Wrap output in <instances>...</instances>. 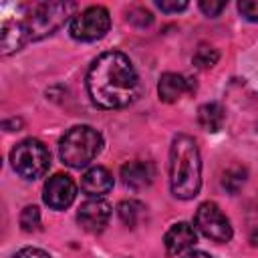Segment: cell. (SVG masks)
I'll list each match as a JSON object with an SVG mask.
<instances>
[{
	"instance_id": "1",
	"label": "cell",
	"mask_w": 258,
	"mask_h": 258,
	"mask_svg": "<svg viewBox=\"0 0 258 258\" xmlns=\"http://www.w3.org/2000/svg\"><path fill=\"white\" fill-rule=\"evenodd\" d=\"M87 93L103 109H121L139 95V77L127 54L107 50L99 54L87 73Z\"/></svg>"
},
{
	"instance_id": "2",
	"label": "cell",
	"mask_w": 258,
	"mask_h": 258,
	"mask_svg": "<svg viewBox=\"0 0 258 258\" xmlns=\"http://www.w3.org/2000/svg\"><path fill=\"white\" fill-rule=\"evenodd\" d=\"M77 8L75 2H40L24 8V18L4 20L0 32L2 54L20 50L26 42L38 40L46 34H52L64 24V20Z\"/></svg>"
},
{
	"instance_id": "3",
	"label": "cell",
	"mask_w": 258,
	"mask_h": 258,
	"mask_svg": "<svg viewBox=\"0 0 258 258\" xmlns=\"http://www.w3.org/2000/svg\"><path fill=\"white\" fill-rule=\"evenodd\" d=\"M169 187L177 200H191L202 187V157L189 135H175L169 149Z\"/></svg>"
},
{
	"instance_id": "4",
	"label": "cell",
	"mask_w": 258,
	"mask_h": 258,
	"mask_svg": "<svg viewBox=\"0 0 258 258\" xmlns=\"http://www.w3.org/2000/svg\"><path fill=\"white\" fill-rule=\"evenodd\" d=\"M103 147V137L91 125L71 127L58 141V155L73 169L87 167Z\"/></svg>"
},
{
	"instance_id": "5",
	"label": "cell",
	"mask_w": 258,
	"mask_h": 258,
	"mask_svg": "<svg viewBox=\"0 0 258 258\" xmlns=\"http://www.w3.org/2000/svg\"><path fill=\"white\" fill-rule=\"evenodd\" d=\"M12 169L24 179H38L48 171L50 153L46 145L38 139H22L10 151Z\"/></svg>"
},
{
	"instance_id": "6",
	"label": "cell",
	"mask_w": 258,
	"mask_h": 258,
	"mask_svg": "<svg viewBox=\"0 0 258 258\" xmlns=\"http://www.w3.org/2000/svg\"><path fill=\"white\" fill-rule=\"evenodd\" d=\"M111 28V16L105 6H89L73 16L69 32L75 40L81 42H93L103 38Z\"/></svg>"
},
{
	"instance_id": "7",
	"label": "cell",
	"mask_w": 258,
	"mask_h": 258,
	"mask_svg": "<svg viewBox=\"0 0 258 258\" xmlns=\"http://www.w3.org/2000/svg\"><path fill=\"white\" fill-rule=\"evenodd\" d=\"M194 224L212 242L224 244V242H230L232 240V234L234 232H232L230 220L220 210V206L214 204V202H204V204L198 206L196 216H194Z\"/></svg>"
},
{
	"instance_id": "8",
	"label": "cell",
	"mask_w": 258,
	"mask_h": 258,
	"mask_svg": "<svg viewBox=\"0 0 258 258\" xmlns=\"http://www.w3.org/2000/svg\"><path fill=\"white\" fill-rule=\"evenodd\" d=\"M77 198V185L67 173H54L44 181L42 187V200L52 210H64L69 208Z\"/></svg>"
},
{
	"instance_id": "9",
	"label": "cell",
	"mask_w": 258,
	"mask_h": 258,
	"mask_svg": "<svg viewBox=\"0 0 258 258\" xmlns=\"http://www.w3.org/2000/svg\"><path fill=\"white\" fill-rule=\"evenodd\" d=\"M111 218V206L103 198H91L81 204L77 212V222L85 232L99 234L105 230Z\"/></svg>"
},
{
	"instance_id": "10",
	"label": "cell",
	"mask_w": 258,
	"mask_h": 258,
	"mask_svg": "<svg viewBox=\"0 0 258 258\" xmlns=\"http://www.w3.org/2000/svg\"><path fill=\"white\" fill-rule=\"evenodd\" d=\"M194 89H196L194 81L177 73H165L157 83V95L163 103H175L183 95L194 93Z\"/></svg>"
},
{
	"instance_id": "11",
	"label": "cell",
	"mask_w": 258,
	"mask_h": 258,
	"mask_svg": "<svg viewBox=\"0 0 258 258\" xmlns=\"http://www.w3.org/2000/svg\"><path fill=\"white\" fill-rule=\"evenodd\" d=\"M196 242H198L196 228H194L191 224H187V222H177V224H173V226L165 232V236H163V246H165L167 254H171V256L189 250Z\"/></svg>"
},
{
	"instance_id": "12",
	"label": "cell",
	"mask_w": 258,
	"mask_h": 258,
	"mask_svg": "<svg viewBox=\"0 0 258 258\" xmlns=\"http://www.w3.org/2000/svg\"><path fill=\"white\" fill-rule=\"evenodd\" d=\"M155 177V167L151 161H143V159H135V161H127L121 167V179L127 187L131 189H143L149 187L151 181Z\"/></svg>"
},
{
	"instance_id": "13",
	"label": "cell",
	"mask_w": 258,
	"mask_h": 258,
	"mask_svg": "<svg viewBox=\"0 0 258 258\" xmlns=\"http://www.w3.org/2000/svg\"><path fill=\"white\" fill-rule=\"evenodd\" d=\"M81 189L91 198H103L105 194H109L113 189V175L109 173L107 167L95 165L83 173Z\"/></svg>"
},
{
	"instance_id": "14",
	"label": "cell",
	"mask_w": 258,
	"mask_h": 258,
	"mask_svg": "<svg viewBox=\"0 0 258 258\" xmlns=\"http://www.w3.org/2000/svg\"><path fill=\"white\" fill-rule=\"evenodd\" d=\"M224 119H226V111L220 103L212 101V103H204L200 109H198V123L202 125V129L210 131V133H216L222 129L224 125Z\"/></svg>"
},
{
	"instance_id": "15",
	"label": "cell",
	"mask_w": 258,
	"mask_h": 258,
	"mask_svg": "<svg viewBox=\"0 0 258 258\" xmlns=\"http://www.w3.org/2000/svg\"><path fill=\"white\" fill-rule=\"evenodd\" d=\"M143 204L135 202V200H125L117 206V214L121 218V222L127 226V228H135L143 216Z\"/></svg>"
},
{
	"instance_id": "16",
	"label": "cell",
	"mask_w": 258,
	"mask_h": 258,
	"mask_svg": "<svg viewBox=\"0 0 258 258\" xmlns=\"http://www.w3.org/2000/svg\"><path fill=\"white\" fill-rule=\"evenodd\" d=\"M244 181H246V169L244 167H230L222 177V185L230 194H236L244 185Z\"/></svg>"
},
{
	"instance_id": "17",
	"label": "cell",
	"mask_w": 258,
	"mask_h": 258,
	"mask_svg": "<svg viewBox=\"0 0 258 258\" xmlns=\"http://www.w3.org/2000/svg\"><path fill=\"white\" fill-rule=\"evenodd\" d=\"M218 58H220V54H218L216 48L202 44V46H198V50L194 54V64L198 69H210V67H214L218 62Z\"/></svg>"
},
{
	"instance_id": "18",
	"label": "cell",
	"mask_w": 258,
	"mask_h": 258,
	"mask_svg": "<svg viewBox=\"0 0 258 258\" xmlns=\"http://www.w3.org/2000/svg\"><path fill=\"white\" fill-rule=\"evenodd\" d=\"M40 226V212L36 206H26L20 214V228L24 232H34Z\"/></svg>"
},
{
	"instance_id": "19",
	"label": "cell",
	"mask_w": 258,
	"mask_h": 258,
	"mask_svg": "<svg viewBox=\"0 0 258 258\" xmlns=\"http://www.w3.org/2000/svg\"><path fill=\"white\" fill-rule=\"evenodd\" d=\"M127 22H131V24L143 28V26H149V24L153 22V16H151L149 10L139 8V6H133V8L127 10Z\"/></svg>"
},
{
	"instance_id": "20",
	"label": "cell",
	"mask_w": 258,
	"mask_h": 258,
	"mask_svg": "<svg viewBox=\"0 0 258 258\" xmlns=\"http://www.w3.org/2000/svg\"><path fill=\"white\" fill-rule=\"evenodd\" d=\"M238 10L246 20L258 22V0H242L238 2Z\"/></svg>"
},
{
	"instance_id": "21",
	"label": "cell",
	"mask_w": 258,
	"mask_h": 258,
	"mask_svg": "<svg viewBox=\"0 0 258 258\" xmlns=\"http://www.w3.org/2000/svg\"><path fill=\"white\" fill-rule=\"evenodd\" d=\"M155 6L161 10V12H181L187 8V2L185 0H157Z\"/></svg>"
},
{
	"instance_id": "22",
	"label": "cell",
	"mask_w": 258,
	"mask_h": 258,
	"mask_svg": "<svg viewBox=\"0 0 258 258\" xmlns=\"http://www.w3.org/2000/svg\"><path fill=\"white\" fill-rule=\"evenodd\" d=\"M226 8V2H214V0H202L200 2V10L206 14V16H218L222 10Z\"/></svg>"
},
{
	"instance_id": "23",
	"label": "cell",
	"mask_w": 258,
	"mask_h": 258,
	"mask_svg": "<svg viewBox=\"0 0 258 258\" xmlns=\"http://www.w3.org/2000/svg\"><path fill=\"white\" fill-rule=\"evenodd\" d=\"M12 258H50V254L44 252V250H40V248H32V246H28V248L18 250Z\"/></svg>"
},
{
	"instance_id": "24",
	"label": "cell",
	"mask_w": 258,
	"mask_h": 258,
	"mask_svg": "<svg viewBox=\"0 0 258 258\" xmlns=\"http://www.w3.org/2000/svg\"><path fill=\"white\" fill-rule=\"evenodd\" d=\"M181 258H214V256L208 254V252H204V250H189V252H185Z\"/></svg>"
},
{
	"instance_id": "25",
	"label": "cell",
	"mask_w": 258,
	"mask_h": 258,
	"mask_svg": "<svg viewBox=\"0 0 258 258\" xmlns=\"http://www.w3.org/2000/svg\"><path fill=\"white\" fill-rule=\"evenodd\" d=\"M250 242H252V246H258V228L252 230V234H250Z\"/></svg>"
}]
</instances>
